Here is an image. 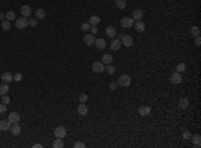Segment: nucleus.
Instances as JSON below:
<instances>
[{
  "label": "nucleus",
  "instance_id": "obj_1",
  "mask_svg": "<svg viewBox=\"0 0 201 148\" xmlns=\"http://www.w3.org/2000/svg\"><path fill=\"white\" fill-rule=\"evenodd\" d=\"M117 83H118V86H121V87H129L131 84V79L129 75H121Z\"/></svg>",
  "mask_w": 201,
  "mask_h": 148
},
{
  "label": "nucleus",
  "instance_id": "obj_2",
  "mask_svg": "<svg viewBox=\"0 0 201 148\" xmlns=\"http://www.w3.org/2000/svg\"><path fill=\"white\" fill-rule=\"evenodd\" d=\"M54 135H55V137L65 139L66 135H67V131H66L65 127H57V128H55V131H54Z\"/></svg>",
  "mask_w": 201,
  "mask_h": 148
},
{
  "label": "nucleus",
  "instance_id": "obj_3",
  "mask_svg": "<svg viewBox=\"0 0 201 148\" xmlns=\"http://www.w3.org/2000/svg\"><path fill=\"white\" fill-rule=\"evenodd\" d=\"M93 71L97 74H102L105 71V64L102 61H94L93 63Z\"/></svg>",
  "mask_w": 201,
  "mask_h": 148
},
{
  "label": "nucleus",
  "instance_id": "obj_4",
  "mask_svg": "<svg viewBox=\"0 0 201 148\" xmlns=\"http://www.w3.org/2000/svg\"><path fill=\"white\" fill-rule=\"evenodd\" d=\"M133 24H134V20L131 18L125 16V18L121 19V27L122 28H130V27H133Z\"/></svg>",
  "mask_w": 201,
  "mask_h": 148
},
{
  "label": "nucleus",
  "instance_id": "obj_5",
  "mask_svg": "<svg viewBox=\"0 0 201 148\" xmlns=\"http://www.w3.org/2000/svg\"><path fill=\"white\" fill-rule=\"evenodd\" d=\"M16 27H18L19 30H24L27 26H28V20H27V18H24V16H22V18L16 19Z\"/></svg>",
  "mask_w": 201,
  "mask_h": 148
},
{
  "label": "nucleus",
  "instance_id": "obj_6",
  "mask_svg": "<svg viewBox=\"0 0 201 148\" xmlns=\"http://www.w3.org/2000/svg\"><path fill=\"white\" fill-rule=\"evenodd\" d=\"M121 44H123L125 47H131L133 45V37L129 35H122V37H121Z\"/></svg>",
  "mask_w": 201,
  "mask_h": 148
},
{
  "label": "nucleus",
  "instance_id": "obj_7",
  "mask_svg": "<svg viewBox=\"0 0 201 148\" xmlns=\"http://www.w3.org/2000/svg\"><path fill=\"white\" fill-rule=\"evenodd\" d=\"M170 82H172V84H180L181 82H182V76H181V74H178V72L172 74L170 75Z\"/></svg>",
  "mask_w": 201,
  "mask_h": 148
},
{
  "label": "nucleus",
  "instance_id": "obj_8",
  "mask_svg": "<svg viewBox=\"0 0 201 148\" xmlns=\"http://www.w3.org/2000/svg\"><path fill=\"white\" fill-rule=\"evenodd\" d=\"M8 120L11 124H15V123H19V120H20V115H19L18 112H11L8 115Z\"/></svg>",
  "mask_w": 201,
  "mask_h": 148
},
{
  "label": "nucleus",
  "instance_id": "obj_9",
  "mask_svg": "<svg viewBox=\"0 0 201 148\" xmlns=\"http://www.w3.org/2000/svg\"><path fill=\"white\" fill-rule=\"evenodd\" d=\"M83 41L87 44V45H93V44L95 43V37H94L93 34H87V35H85V37H83Z\"/></svg>",
  "mask_w": 201,
  "mask_h": 148
},
{
  "label": "nucleus",
  "instance_id": "obj_10",
  "mask_svg": "<svg viewBox=\"0 0 201 148\" xmlns=\"http://www.w3.org/2000/svg\"><path fill=\"white\" fill-rule=\"evenodd\" d=\"M20 12H22V16H24V18H27V16H30L31 13H32V9H31L30 5H22V9H20Z\"/></svg>",
  "mask_w": 201,
  "mask_h": 148
},
{
  "label": "nucleus",
  "instance_id": "obj_11",
  "mask_svg": "<svg viewBox=\"0 0 201 148\" xmlns=\"http://www.w3.org/2000/svg\"><path fill=\"white\" fill-rule=\"evenodd\" d=\"M9 130H11V134H12V135H19V134L22 132V127L19 126L18 123H15V124H11Z\"/></svg>",
  "mask_w": 201,
  "mask_h": 148
},
{
  "label": "nucleus",
  "instance_id": "obj_12",
  "mask_svg": "<svg viewBox=\"0 0 201 148\" xmlns=\"http://www.w3.org/2000/svg\"><path fill=\"white\" fill-rule=\"evenodd\" d=\"M121 40L119 39H114V40H111V43H110V48L113 49V51H118L119 48H121Z\"/></svg>",
  "mask_w": 201,
  "mask_h": 148
},
{
  "label": "nucleus",
  "instance_id": "obj_13",
  "mask_svg": "<svg viewBox=\"0 0 201 148\" xmlns=\"http://www.w3.org/2000/svg\"><path fill=\"white\" fill-rule=\"evenodd\" d=\"M97 45V48L98 49H105L106 48V40L102 39V37H98V39L95 40V43H94Z\"/></svg>",
  "mask_w": 201,
  "mask_h": 148
},
{
  "label": "nucleus",
  "instance_id": "obj_14",
  "mask_svg": "<svg viewBox=\"0 0 201 148\" xmlns=\"http://www.w3.org/2000/svg\"><path fill=\"white\" fill-rule=\"evenodd\" d=\"M1 80L4 83H11L13 80V75H11V72H4V74L1 75Z\"/></svg>",
  "mask_w": 201,
  "mask_h": 148
},
{
  "label": "nucleus",
  "instance_id": "obj_15",
  "mask_svg": "<svg viewBox=\"0 0 201 148\" xmlns=\"http://www.w3.org/2000/svg\"><path fill=\"white\" fill-rule=\"evenodd\" d=\"M133 26H134V28H136L137 32H144V31H145V24L141 22V20H137V22H134V24H133Z\"/></svg>",
  "mask_w": 201,
  "mask_h": 148
},
{
  "label": "nucleus",
  "instance_id": "obj_16",
  "mask_svg": "<svg viewBox=\"0 0 201 148\" xmlns=\"http://www.w3.org/2000/svg\"><path fill=\"white\" fill-rule=\"evenodd\" d=\"M87 112H89V109H87V107H86V104H85V103H81V104L78 105V113L82 115V116H85V115H87Z\"/></svg>",
  "mask_w": 201,
  "mask_h": 148
},
{
  "label": "nucleus",
  "instance_id": "obj_17",
  "mask_svg": "<svg viewBox=\"0 0 201 148\" xmlns=\"http://www.w3.org/2000/svg\"><path fill=\"white\" fill-rule=\"evenodd\" d=\"M142 16H144V12L141 11V9H136V11H133V20L134 22H137V20H141L142 19Z\"/></svg>",
  "mask_w": 201,
  "mask_h": 148
},
{
  "label": "nucleus",
  "instance_id": "obj_18",
  "mask_svg": "<svg viewBox=\"0 0 201 148\" xmlns=\"http://www.w3.org/2000/svg\"><path fill=\"white\" fill-rule=\"evenodd\" d=\"M106 35L109 36V37H114V36L117 35V30H115L113 26L106 27Z\"/></svg>",
  "mask_w": 201,
  "mask_h": 148
},
{
  "label": "nucleus",
  "instance_id": "obj_19",
  "mask_svg": "<svg viewBox=\"0 0 201 148\" xmlns=\"http://www.w3.org/2000/svg\"><path fill=\"white\" fill-rule=\"evenodd\" d=\"M9 127H11V123H9L8 119L7 120H0V130L1 131H8Z\"/></svg>",
  "mask_w": 201,
  "mask_h": 148
},
{
  "label": "nucleus",
  "instance_id": "obj_20",
  "mask_svg": "<svg viewBox=\"0 0 201 148\" xmlns=\"http://www.w3.org/2000/svg\"><path fill=\"white\" fill-rule=\"evenodd\" d=\"M138 112H140L141 116H148V115H150V107H146V105H142V107H140V109H138Z\"/></svg>",
  "mask_w": 201,
  "mask_h": 148
},
{
  "label": "nucleus",
  "instance_id": "obj_21",
  "mask_svg": "<svg viewBox=\"0 0 201 148\" xmlns=\"http://www.w3.org/2000/svg\"><path fill=\"white\" fill-rule=\"evenodd\" d=\"M8 91H9L8 83H4V82H3V83L0 84V95H7Z\"/></svg>",
  "mask_w": 201,
  "mask_h": 148
},
{
  "label": "nucleus",
  "instance_id": "obj_22",
  "mask_svg": "<svg viewBox=\"0 0 201 148\" xmlns=\"http://www.w3.org/2000/svg\"><path fill=\"white\" fill-rule=\"evenodd\" d=\"M188 105H189V100L186 99V97H181V99H180V101H178V107H180V108L185 109V108H188Z\"/></svg>",
  "mask_w": 201,
  "mask_h": 148
},
{
  "label": "nucleus",
  "instance_id": "obj_23",
  "mask_svg": "<svg viewBox=\"0 0 201 148\" xmlns=\"http://www.w3.org/2000/svg\"><path fill=\"white\" fill-rule=\"evenodd\" d=\"M35 18L38 19V20H42V19L46 18V12H44L42 8H38L35 11Z\"/></svg>",
  "mask_w": 201,
  "mask_h": 148
},
{
  "label": "nucleus",
  "instance_id": "obj_24",
  "mask_svg": "<svg viewBox=\"0 0 201 148\" xmlns=\"http://www.w3.org/2000/svg\"><path fill=\"white\" fill-rule=\"evenodd\" d=\"M111 61H113V56H111L110 53H105V55L102 56V63H103V64H111Z\"/></svg>",
  "mask_w": 201,
  "mask_h": 148
},
{
  "label": "nucleus",
  "instance_id": "obj_25",
  "mask_svg": "<svg viewBox=\"0 0 201 148\" xmlns=\"http://www.w3.org/2000/svg\"><path fill=\"white\" fill-rule=\"evenodd\" d=\"M190 139H192L193 144H194L196 147H200V145H201V136L198 135V134H196V135H193L192 137H190Z\"/></svg>",
  "mask_w": 201,
  "mask_h": 148
},
{
  "label": "nucleus",
  "instance_id": "obj_26",
  "mask_svg": "<svg viewBox=\"0 0 201 148\" xmlns=\"http://www.w3.org/2000/svg\"><path fill=\"white\" fill-rule=\"evenodd\" d=\"M89 23H90V26H98L100 23V18L99 16H90Z\"/></svg>",
  "mask_w": 201,
  "mask_h": 148
},
{
  "label": "nucleus",
  "instance_id": "obj_27",
  "mask_svg": "<svg viewBox=\"0 0 201 148\" xmlns=\"http://www.w3.org/2000/svg\"><path fill=\"white\" fill-rule=\"evenodd\" d=\"M53 147H54V148H63V147H65V144H63V141H62V139H59V137H57V139L54 140Z\"/></svg>",
  "mask_w": 201,
  "mask_h": 148
},
{
  "label": "nucleus",
  "instance_id": "obj_28",
  "mask_svg": "<svg viewBox=\"0 0 201 148\" xmlns=\"http://www.w3.org/2000/svg\"><path fill=\"white\" fill-rule=\"evenodd\" d=\"M1 28H3L4 31H9V30H11V22L7 20V19L3 20V22H1Z\"/></svg>",
  "mask_w": 201,
  "mask_h": 148
},
{
  "label": "nucleus",
  "instance_id": "obj_29",
  "mask_svg": "<svg viewBox=\"0 0 201 148\" xmlns=\"http://www.w3.org/2000/svg\"><path fill=\"white\" fill-rule=\"evenodd\" d=\"M176 70H177V72H178V74H184V72L186 71V64H184V63H180V64H177Z\"/></svg>",
  "mask_w": 201,
  "mask_h": 148
},
{
  "label": "nucleus",
  "instance_id": "obj_30",
  "mask_svg": "<svg viewBox=\"0 0 201 148\" xmlns=\"http://www.w3.org/2000/svg\"><path fill=\"white\" fill-rule=\"evenodd\" d=\"M115 5L118 9H123L126 7V0H115Z\"/></svg>",
  "mask_w": 201,
  "mask_h": 148
},
{
  "label": "nucleus",
  "instance_id": "obj_31",
  "mask_svg": "<svg viewBox=\"0 0 201 148\" xmlns=\"http://www.w3.org/2000/svg\"><path fill=\"white\" fill-rule=\"evenodd\" d=\"M5 19L9 20V22H11V20H15V19H16V15H15L13 11H8V12L5 13Z\"/></svg>",
  "mask_w": 201,
  "mask_h": 148
},
{
  "label": "nucleus",
  "instance_id": "obj_32",
  "mask_svg": "<svg viewBox=\"0 0 201 148\" xmlns=\"http://www.w3.org/2000/svg\"><path fill=\"white\" fill-rule=\"evenodd\" d=\"M190 34H192V36H200V28L197 26H194V27H192V30H190Z\"/></svg>",
  "mask_w": 201,
  "mask_h": 148
},
{
  "label": "nucleus",
  "instance_id": "obj_33",
  "mask_svg": "<svg viewBox=\"0 0 201 148\" xmlns=\"http://www.w3.org/2000/svg\"><path fill=\"white\" fill-rule=\"evenodd\" d=\"M105 71L109 75H114V74H115V68H114L113 65H110V64H107V67L105 68Z\"/></svg>",
  "mask_w": 201,
  "mask_h": 148
},
{
  "label": "nucleus",
  "instance_id": "obj_34",
  "mask_svg": "<svg viewBox=\"0 0 201 148\" xmlns=\"http://www.w3.org/2000/svg\"><path fill=\"white\" fill-rule=\"evenodd\" d=\"M91 28V26H90V23H83L82 26H81V30L83 31V32H87Z\"/></svg>",
  "mask_w": 201,
  "mask_h": 148
},
{
  "label": "nucleus",
  "instance_id": "obj_35",
  "mask_svg": "<svg viewBox=\"0 0 201 148\" xmlns=\"http://www.w3.org/2000/svg\"><path fill=\"white\" fill-rule=\"evenodd\" d=\"M190 137H192V134H190L189 131H184L182 132V139L184 140H190Z\"/></svg>",
  "mask_w": 201,
  "mask_h": 148
},
{
  "label": "nucleus",
  "instance_id": "obj_36",
  "mask_svg": "<svg viewBox=\"0 0 201 148\" xmlns=\"http://www.w3.org/2000/svg\"><path fill=\"white\" fill-rule=\"evenodd\" d=\"M78 100L81 101V103H86V101H87V95H86V93H81V95L78 96Z\"/></svg>",
  "mask_w": 201,
  "mask_h": 148
},
{
  "label": "nucleus",
  "instance_id": "obj_37",
  "mask_svg": "<svg viewBox=\"0 0 201 148\" xmlns=\"http://www.w3.org/2000/svg\"><path fill=\"white\" fill-rule=\"evenodd\" d=\"M28 26H30V27H36V26H38V19H36V18L30 19V20H28Z\"/></svg>",
  "mask_w": 201,
  "mask_h": 148
},
{
  "label": "nucleus",
  "instance_id": "obj_38",
  "mask_svg": "<svg viewBox=\"0 0 201 148\" xmlns=\"http://www.w3.org/2000/svg\"><path fill=\"white\" fill-rule=\"evenodd\" d=\"M1 103H3V104H5V105L8 104V103H9V97H8V96H5V95L1 96Z\"/></svg>",
  "mask_w": 201,
  "mask_h": 148
},
{
  "label": "nucleus",
  "instance_id": "obj_39",
  "mask_svg": "<svg viewBox=\"0 0 201 148\" xmlns=\"http://www.w3.org/2000/svg\"><path fill=\"white\" fill-rule=\"evenodd\" d=\"M22 79H23L22 74H15V75H13V80H15V82H20Z\"/></svg>",
  "mask_w": 201,
  "mask_h": 148
},
{
  "label": "nucleus",
  "instance_id": "obj_40",
  "mask_svg": "<svg viewBox=\"0 0 201 148\" xmlns=\"http://www.w3.org/2000/svg\"><path fill=\"white\" fill-rule=\"evenodd\" d=\"M85 147H86V144L82 143V141H77L74 144V148H85Z\"/></svg>",
  "mask_w": 201,
  "mask_h": 148
},
{
  "label": "nucleus",
  "instance_id": "obj_41",
  "mask_svg": "<svg viewBox=\"0 0 201 148\" xmlns=\"http://www.w3.org/2000/svg\"><path fill=\"white\" fill-rule=\"evenodd\" d=\"M109 87H110V89H111V91H114V89H117V87H118V83H117V82H111Z\"/></svg>",
  "mask_w": 201,
  "mask_h": 148
},
{
  "label": "nucleus",
  "instance_id": "obj_42",
  "mask_svg": "<svg viewBox=\"0 0 201 148\" xmlns=\"http://www.w3.org/2000/svg\"><path fill=\"white\" fill-rule=\"evenodd\" d=\"M5 112H7V105L1 103L0 104V113H5Z\"/></svg>",
  "mask_w": 201,
  "mask_h": 148
},
{
  "label": "nucleus",
  "instance_id": "obj_43",
  "mask_svg": "<svg viewBox=\"0 0 201 148\" xmlns=\"http://www.w3.org/2000/svg\"><path fill=\"white\" fill-rule=\"evenodd\" d=\"M194 44H196L197 47L201 44V37H200V36H196V39H194Z\"/></svg>",
  "mask_w": 201,
  "mask_h": 148
},
{
  "label": "nucleus",
  "instance_id": "obj_44",
  "mask_svg": "<svg viewBox=\"0 0 201 148\" xmlns=\"http://www.w3.org/2000/svg\"><path fill=\"white\" fill-rule=\"evenodd\" d=\"M90 30H91V34H93V35L98 34V28H97V26H93L91 28H90Z\"/></svg>",
  "mask_w": 201,
  "mask_h": 148
},
{
  "label": "nucleus",
  "instance_id": "obj_45",
  "mask_svg": "<svg viewBox=\"0 0 201 148\" xmlns=\"http://www.w3.org/2000/svg\"><path fill=\"white\" fill-rule=\"evenodd\" d=\"M32 147H34V148H42V147H43V144H39V143H36V144H34V145H32Z\"/></svg>",
  "mask_w": 201,
  "mask_h": 148
},
{
  "label": "nucleus",
  "instance_id": "obj_46",
  "mask_svg": "<svg viewBox=\"0 0 201 148\" xmlns=\"http://www.w3.org/2000/svg\"><path fill=\"white\" fill-rule=\"evenodd\" d=\"M0 20H1V22L5 20V15H4V13H1V12H0Z\"/></svg>",
  "mask_w": 201,
  "mask_h": 148
}]
</instances>
